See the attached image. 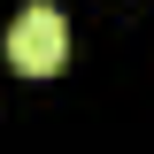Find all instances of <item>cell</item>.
<instances>
[{"mask_svg": "<svg viewBox=\"0 0 154 154\" xmlns=\"http://www.w3.org/2000/svg\"><path fill=\"white\" fill-rule=\"evenodd\" d=\"M8 62H16L23 77H54L62 62H69V23H62V8L31 0L23 16L8 23Z\"/></svg>", "mask_w": 154, "mask_h": 154, "instance_id": "cell-1", "label": "cell"}]
</instances>
